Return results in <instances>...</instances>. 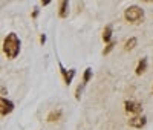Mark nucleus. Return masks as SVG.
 <instances>
[{
  "mask_svg": "<svg viewBox=\"0 0 153 130\" xmlns=\"http://www.w3.org/2000/svg\"><path fill=\"white\" fill-rule=\"evenodd\" d=\"M49 3H51V2H48V0H45V2H42V5H43V6H48Z\"/></svg>",
  "mask_w": 153,
  "mask_h": 130,
  "instance_id": "obj_17",
  "label": "nucleus"
},
{
  "mask_svg": "<svg viewBox=\"0 0 153 130\" xmlns=\"http://www.w3.org/2000/svg\"><path fill=\"white\" fill-rule=\"evenodd\" d=\"M91 78H92V68H87L84 71V75H83V84H87L91 81Z\"/></svg>",
  "mask_w": 153,
  "mask_h": 130,
  "instance_id": "obj_12",
  "label": "nucleus"
},
{
  "mask_svg": "<svg viewBox=\"0 0 153 130\" xmlns=\"http://www.w3.org/2000/svg\"><path fill=\"white\" fill-rule=\"evenodd\" d=\"M84 86H86V84H83V83H81L78 87L75 89V100H76V101H80V98H81V94H83V90H84Z\"/></svg>",
  "mask_w": 153,
  "mask_h": 130,
  "instance_id": "obj_13",
  "label": "nucleus"
},
{
  "mask_svg": "<svg viewBox=\"0 0 153 130\" xmlns=\"http://www.w3.org/2000/svg\"><path fill=\"white\" fill-rule=\"evenodd\" d=\"M60 118H61V110L60 109L52 110V112L48 115V121L49 123H57V121H60Z\"/></svg>",
  "mask_w": 153,
  "mask_h": 130,
  "instance_id": "obj_10",
  "label": "nucleus"
},
{
  "mask_svg": "<svg viewBox=\"0 0 153 130\" xmlns=\"http://www.w3.org/2000/svg\"><path fill=\"white\" fill-rule=\"evenodd\" d=\"M69 14V2L66 0H61L58 3V17L60 19H66Z\"/></svg>",
  "mask_w": 153,
  "mask_h": 130,
  "instance_id": "obj_7",
  "label": "nucleus"
},
{
  "mask_svg": "<svg viewBox=\"0 0 153 130\" xmlns=\"http://www.w3.org/2000/svg\"><path fill=\"white\" fill-rule=\"evenodd\" d=\"M147 124V118L144 115H138V116H132L129 120V126L133 129H143Z\"/></svg>",
  "mask_w": 153,
  "mask_h": 130,
  "instance_id": "obj_6",
  "label": "nucleus"
},
{
  "mask_svg": "<svg viewBox=\"0 0 153 130\" xmlns=\"http://www.w3.org/2000/svg\"><path fill=\"white\" fill-rule=\"evenodd\" d=\"M146 69H147V58H141L139 63H138V66H136V69H135V74L136 75H143L146 72Z\"/></svg>",
  "mask_w": 153,
  "mask_h": 130,
  "instance_id": "obj_9",
  "label": "nucleus"
},
{
  "mask_svg": "<svg viewBox=\"0 0 153 130\" xmlns=\"http://www.w3.org/2000/svg\"><path fill=\"white\" fill-rule=\"evenodd\" d=\"M112 35H113V26L112 25H107L106 28H104V31H103V42L106 45H109L110 42H113L112 40Z\"/></svg>",
  "mask_w": 153,
  "mask_h": 130,
  "instance_id": "obj_8",
  "label": "nucleus"
},
{
  "mask_svg": "<svg viewBox=\"0 0 153 130\" xmlns=\"http://www.w3.org/2000/svg\"><path fill=\"white\" fill-rule=\"evenodd\" d=\"M58 68H60V72H61L63 80H65V84H66V86H71L74 77L76 75V71H75V69H69V71H68L65 66H63L61 61H58Z\"/></svg>",
  "mask_w": 153,
  "mask_h": 130,
  "instance_id": "obj_4",
  "label": "nucleus"
},
{
  "mask_svg": "<svg viewBox=\"0 0 153 130\" xmlns=\"http://www.w3.org/2000/svg\"><path fill=\"white\" fill-rule=\"evenodd\" d=\"M40 43H42V45H45V43H46V35H45V34H42V35H40Z\"/></svg>",
  "mask_w": 153,
  "mask_h": 130,
  "instance_id": "obj_15",
  "label": "nucleus"
},
{
  "mask_svg": "<svg viewBox=\"0 0 153 130\" xmlns=\"http://www.w3.org/2000/svg\"><path fill=\"white\" fill-rule=\"evenodd\" d=\"M124 110L127 113H130L133 116H138L143 113V104L138 103V101H133V100H127L124 103Z\"/></svg>",
  "mask_w": 153,
  "mask_h": 130,
  "instance_id": "obj_3",
  "label": "nucleus"
},
{
  "mask_svg": "<svg viewBox=\"0 0 153 130\" xmlns=\"http://www.w3.org/2000/svg\"><path fill=\"white\" fill-rule=\"evenodd\" d=\"M124 19L129 22V23H133V25H138V23H143L144 22V9L139 8L136 5H132L129 8H126L124 11Z\"/></svg>",
  "mask_w": 153,
  "mask_h": 130,
  "instance_id": "obj_2",
  "label": "nucleus"
},
{
  "mask_svg": "<svg viewBox=\"0 0 153 130\" xmlns=\"http://www.w3.org/2000/svg\"><path fill=\"white\" fill-rule=\"evenodd\" d=\"M138 45V40H136V37H130L129 40H127L124 43V51H132L135 46Z\"/></svg>",
  "mask_w": 153,
  "mask_h": 130,
  "instance_id": "obj_11",
  "label": "nucleus"
},
{
  "mask_svg": "<svg viewBox=\"0 0 153 130\" xmlns=\"http://www.w3.org/2000/svg\"><path fill=\"white\" fill-rule=\"evenodd\" d=\"M12 110H14V103H12L11 100H8V98H5V97L0 98V115L6 116Z\"/></svg>",
  "mask_w": 153,
  "mask_h": 130,
  "instance_id": "obj_5",
  "label": "nucleus"
},
{
  "mask_svg": "<svg viewBox=\"0 0 153 130\" xmlns=\"http://www.w3.org/2000/svg\"><path fill=\"white\" fill-rule=\"evenodd\" d=\"M22 49V42L16 32H9L3 40V52L8 58H17Z\"/></svg>",
  "mask_w": 153,
  "mask_h": 130,
  "instance_id": "obj_1",
  "label": "nucleus"
},
{
  "mask_svg": "<svg viewBox=\"0 0 153 130\" xmlns=\"http://www.w3.org/2000/svg\"><path fill=\"white\" fill-rule=\"evenodd\" d=\"M37 16H38V9L34 8V11H32V19H37Z\"/></svg>",
  "mask_w": 153,
  "mask_h": 130,
  "instance_id": "obj_16",
  "label": "nucleus"
},
{
  "mask_svg": "<svg viewBox=\"0 0 153 130\" xmlns=\"http://www.w3.org/2000/svg\"><path fill=\"white\" fill-rule=\"evenodd\" d=\"M115 45H117V43H115V42H110L109 45H106V48L103 49V55H109V54H110V52L113 51V48H115Z\"/></svg>",
  "mask_w": 153,
  "mask_h": 130,
  "instance_id": "obj_14",
  "label": "nucleus"
}]
</instances>
